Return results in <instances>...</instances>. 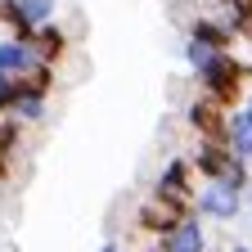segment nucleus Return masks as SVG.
I'll list each match as a JSON object with an SVG mask.
<instances>
[{
    "mask_svg": "<svg viewBox=\"0 0 252 252\" xmlns=\"http://www.w3.org/2000/svg\"><path fill=\"white\" fill-rule=\"evenodd\" d=\"M153 248L158 252H207V230H203V220L189 212V216L176 220L162 239H153Z\"/></svg>",
    "mask_w": 252,
    "mask_h": 252,
    "instance_id": "0eeeda50",
    "label": "nucleus"
},
{
    "mask_svg": "<svg viewBox=\"0 0 252 252\" xmlns=\"http://www.w3.org/2000/svg\"><path fill=\"white\" fill-rule=\"evenodd\" d=\"M185 32H189L185 41H198V45H207V50H230V45H234V32L220 23V18H203V14H194Z\"/></svg>",
    "mask_w": 252,
    "mask_h": 252,
    "instance_id": "f8f14e48",
    "label": "nucleus"
},
{
    "mask_svg": "<svg viewBox=\"0 0 252 252\" xmlns=\"http://www.w3.org/2000/svg\"><path fill=\"white\" fill-rule=\"evenodd\" d=\"M99 252H126V248H122V243H113V239H108V243H99Z\"/></svg>",
    "mask_w": 252,
    "mask_h": 252,
    "instance_id": "ddd939ff",
    "label": "nucleus"
},
{
    "mask_svg": "<svg viewBox=\"0 0 252 252\" xmlns=\"http://www.w3.org/2000/svg\"><path fill=\"white\" fill-rule=\"evenodd\" d=\"M5 185H9V167H0V198H5Z\"/></svg>",
    "mask_w": 252,
    "mask_h": 252,
    "instance_id": "4468645a",
    "label": "nucleus"
},
{
    "mask_svg": "<svg viewBox=\"0 0 252 252\" xmlns=\"http://www.w3.org/2000/svg\"><path fill=\"white\" fill-rule=\"evenodd\" d=\"M32 54H36L41 63H50V68H59V63H63V54H68V32H63L59 23H45V27H36V32H32Z\"/></svg>",
    "mask_w": 252,
    "mask_h": 252,
    "instance_id": "9d476101",
    "label": "nucleus"
},
{
    "mask_svg": "<svg viewBox=\"0 0 252 252\" xmlns=\"http://www.w3.org/2000/svg\"><path fill=\"white\" fill-rule=\"evenodd\" d=\"M225 252H252V248H248V243H234V248H225Z\"/></svg>",
    "mask_w": 252,
    "mask_h": 252,
    "instance_id": "2eb2a0df",
    "label": "nucleus"
},
{
    "mask_svg": "<svg viewBox=\"0 0 252 252\" xmlns=\"http://www.w3.org/2000/svg\"><path fill=\"white\" fill-rule=\"evenodd\" d=\"M243 108H252V90H248V104H243Z\"/></svg>",
    "mask_w": 252,
    "mask_h": 252,
    "instance_id": "dca6fc26",
    "label": "nucleus"
},
{
    "mask_svg": "<svg viewBox=\"0 0 252 252\" xmlns=\"http://www.w3.org/2000/svg\"><path fill=\"white\" fill-rule=\"evenodd\" d=\"M54 14H59V0H9L0 14V27L14 41H32V32L54 23Z\"/></svg>",
    "mask_w": 252,
    "mask_h": 252,
    "instance_id": "f03ea898",
    "label": "nucleus"
},
{
    "mask_svg": "<svg viewBox=\"0 0 252 252\" xmlns=\"http://www.w3.org/2000/svg\"><path fill=\"white\" fill-rule=\"evenodd\" d=\"M189 167H194V176H203V180H220V185H225L230 171L239 167V158L220 140H198L194 149H189Z\"/></svg>",
    "mask_w": 252,
    "mask_h": 252,
    "instance_id": "39448f33",
    "label": "nucleus"
},
{
    "mask_svg": "<svg viewBox=\"0 0 252 252\" xmlns=\"http://www.w3.org/2000/svg\"><path fill=\"white\" fill-rule=\"evenodd\" d=\"M225 117H230V108H220L216 99H207V94H198V99L185 104V126L198 140H220L225 144Z\"/></svg>",
    "mask_w": 252,
    "mask_h": 252,
    "instance_id": "423d86ee",
    "label": "nucleus"
},
{
    "mask_svg": "<svg viewBox=\"0 0 252 252\" xmlns=\"http://www.w3.org/2000/svg\"><path fill=\"white\" fill-rule=\"evenodd\" d=\"M36 54H32V45L27 41H14V36H0V86H14V81H23L32 68H36Z\"/></svg>",
    "mask_w": 252,
    "mask_h": 252,
    "instance_id": "1a4fd4ad",
    "label": "nucleus"
},
{
    "mask_svg": "<svg viewBox=\"0 0 252 252\" xmlns=\"http://www.w3.org/2000/svg\"><path fill=\"white\" fill-rule=\"evenodd\" d=\"M225 149L239 158V162H252V108H230L225 117Z\"/></svg>",
    "mask_w": 252,
    "mask_h": 252,
    "instance_id": "9b49d317",
    "label": "nucleus"
},
{
    "mask_svg": "<svg viewBox=\"0 0 252 252\" xmlns=\"http://www.w3.org/2000/svg\"><path fill=\"white\" fill-rule=\"evenodd\" d=\"M198 77V90L207 99H216L220 108H234V99H243V77H248V63H239L230 50L212 54L203 68L194 72Z\"/></svg>",
    "mask_w": 252,
    "mask_h": 252,
    "instance_id": "f257e3e1",
    "label": "nucleus"
},
{
    "mask_svg": "<svg viewBox=\"0 0 252 252\" xmlns=\"http://www.w3.org/2000/svg\"><path fill=\"white\" fill-rule=\"evenodd\" d=\"M239 207H243V194H234V189L220 185V180H203L198 194H194V203H189V212H194L198 220H220V225L234 220Z\"/></svg>",
    "mask_w": 252,
    "mask_h": 252,
    "instance_id": "7ed1b4c3",
    "label": "nucleus"
},
{
    "mask_svg": "<svg viewBox=\"0 0 252 252\" xmlns=\"http://www.w3.org/2000/svg\"><path fill=\"white\" fill-rule=\"evenodd\" d=\"M194 194H198V176L189 167V158H171V162L158 171V180H153V198H162V203L189 207Z\"/></svg>",
    "mask_w": 252,
    "mask_h": 252,
    "instance_id": "20e7f679",
    "label": "nucleus"
},
{
    "mask_svg": "<svg viewBox=\"0 0 252 252\" xmlns=\"http://www.w3.org/2000/svg\"><path fill=\"white\" fill-rule=\"evenodd\" d=\"M180 216H189V207H176V203H162V198H153V194H149V198L135 207V225H140L144 234H153V239H162Z\"/></svg>",
    "mask_w": 252,
    "mask_h": 252,
    "instance_id": "6e6552de",
    "label": "nucleus"
}]
</instances>
